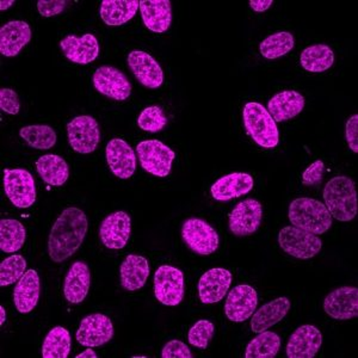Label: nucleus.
I'll list each match as a JSON object with an SVG mask.
<instances>
[{
  "label": "nucleus",
  "mask_w": 358,
  "mask_h": 358,
  "mask_svg": "<svg viewBox=\"0 0 358 358\" xmlns=\"http://www.w3.org/2000/svg\"><path fill=\"white\" fill-rule=\"evenodd\" d=\"M278 244L285 253L299 259L313 258L322 248L319 236L294 226L282 228L278 233Z\"/></svg>",
  "instance_id": "obj_7"
},
{
  "label": "nucleus",
  "mask_w": 358,
  "mask_h": 358,
  "mask_svg": "<svg viewBox=\"0 0 358 358\" xmlns=\"http://www.w3.org/2000/svg\"><path fill=\"white\" fill-rule=\"evenodd\" d=\"M289 221L294 227L322 236L332 227V216L320 201L300 197L289 206Z\"/></svg>",
  "instance_id": "obj_3"
},
{
  "label": "nucleus",
  "mask_w": 358,
  "mask_h": 358,
  "mask_svg": "<svg viewBox=\"0 0 358 358\" xmlns=\"http://www.w3.org/2000/svg\"><path fill=\"white\" fill-rule=\"evenodd\" d=\"M281 349V338L275 332L264 331L258 334L248 343L245 350L246 358H273L276 357Z\"/></svg>",
  "instance_id": "obj_34"
},
{
  "label": "nucleus",
  "mask_w": 358,
  "mask_h": 358,
  "mask_svg": "<svg viewBox=\"0 0 358 358\" xmlns=\"http://www.w3.org/2000/svg\"><path fill=\"white\" fill-rule=\"evenodd\" d=\"M290 306L292 303L289 299L285 296L278 297L262 306L256 313L252 314L251 330L255 334H261L268 330L270 327L281 322L282 319L288 314Z\"/></svg>",
  "instance_id": "obj_28"
},
{
  "label": "nucleus",
  "mask_w": 358,
  "mask_h": 358,
  "mask_svg": "<svg viewBox=\"0 0 358 358\" xmlns=\"http://www.w3.org/2000/svg\"><path fill=\"white\" fill-rule=\"evenodd\" d=\"M162 357L164 358H192L194 355L192 350L189 349V346L185 343L173 339L167 342L164 345L163 351H162Z\"/></svg>",
  "instance_id": "obj_42"
},
{
  "label": "nucleus",
  "mask_w": 358,
  "mask_h": 358,
  "mask_svg": "<svg viewBox=\"0 0 358 358\" xmlns=\"http://www.w3.org/2000/svg\"><path fill=\"white\" fill-rule=\"evenodd\" d=\"M140 8L138 0H103L101 18L109 27H121L134 18Z\"/></svg>",
  "instance_id": "obj_30"
},
{
  "label": "nucleus",
  "mask_w": 358,
  "mask_h": 358,
  "mask_svg": "<svg viewBox=\"0 0 358 358\" xmlns=\"http://www.w3.org/2000/svg\"><path fill=\"white\" fill-rule=\"evenodd\" d=\"M67 134L72 150L80 155H90L96 151L101 141L99 124L87 115L74 117L67 124Z\"/></svg>",
  "instance_id": "obj_10"
},
{
  "label": "nucleus",
  "mask_w": 358,
  "mask_h": 358,
  "mask_svg": "<svg viewBox=\"0 0 358 358\" xmlns=\"http://www.w3.org/2000/svg\"><path fill=\"white\" fill-rule=\"evenodd\" d=\"M294 45H295V38L293 34L281 31V33L270 35L263 40L259 45V50L265 59L275 60L289 53L294 48Z\"/></svg>",
  "instance_id": "obj_37"
},
{
  "label": "nucleus",
  "mask_w": 358,
  "mask_h": 358,
  "mask_svg": "<svg viewBox=\"0 0 358 358\" xmlns=\"http://www.w3.org/2000/svg\"><path fill=\"white\" fill-rule=\"evenodd\" d=\"M27 273V261L23 256L13 255L0 264V285L6 287L20 281Z\"/></svg>",
  "instance_id": "obj_38"
},
{
  "label": "nucleus",
  "mask_w": 358,
  "mask_h": 358,
  "mask_svg": "<svg viewBox=\"0 0 358 358\" xmlns=\"http://www.w3.org/2000/svg\"><path fill=\"white\" fill-rule=\"evenodd\" d=\"M232 283V273L222 268L208 270L201 276L199 282V296L204 305L220 302Z\"/></svg>",
  "instance_id": "obj_19"
},
{
  "label": "nucleus",
  "mask_w": 358,
  "mask_h": 358,
  "mask_svg": "<svg viewBox=\"0 0 358 358\" xmlns=\"http://www.w3.org/2000/svg\"><path fill=\"white\" fill-rule=\"evenodd\" d=\"M263 207L259 201L248 199L236 203L228 215V227L236 236H248L261 227Z\"/></svg>",
  "instance_id": "obj_11"
},
{
  "label": "nucleus",
  "mask_w": 358,
  "mask_h": 358,
  "mask_svg": "<svg viewBox=\"0 0 358 358\" xmlns=\"http://www.w3.org/2000/svg\"><path fill=\"white\" fill-rule=\"evenodd\" d=\"M89 221L85 213L77 207L66 208L52 227L48 253L54 263H62L73 256L85 239Z\"/></svg>",
  "instance_id": "obj_1"
},
{
  "label": "nucleus",
  "mask_w": 358,
  "mask_h": 358,
  "mask_svg": "<svg viewBox=\"0 0 358 358\" xmlns=\"http://www.w3.org/2000/svg\"><path fill=\"white\" fill-rule=\"evenodd\" d=\"M40 294L41 282L38 273L34 268L27 270L13 292V302L17 310L22 314L30 313L38 303Z\"/></svg>",
  "instance_id": "obj_24"
},
{
  "label": "nucleus",
  "mask_w": 358,
  "mask_h": 358,
  "mask_svg": "<svg viewBox=\"0 0 358 358\" xmlns=\"http://www.w3.org/2000/svg\"><path fill=\"white\" fill-rule=\"evenodd\" d=\"M167 117L159 106H148L140 114L138 124L147 133H158L166 126Z\"/></svg>",
  "instance_id": "obj_39"
},
{
  "label": "nucleus",
  "mask_w": 358,
  "mask_h": 358,
  "mask_svg": "<svg viewBox=\"0 0 358 358\" xmlns=\"http://www.w3.org/2000/svg\"><path fill=\"white\" fill-rule=\"evenodd\" d=\"M255 185L252 176L244 172H234L217 179L210 187L213 199L219 202L239 199L251 192Z\"/></svg>",
  "instance_id": "obj_22"
},
{
  "label": "nucleus",
  "mask_w": 358,
  "mask_h": 358,
  "mask_svg": "<svg viewBox=\"0 0 358 358\" xmlns=\"http://www.w3.org/2000/svg\"><path fill=\"white\" fill-rule=\"evenodd\" d=\"M66 4L65 0H40L37 1V10L42 17L49 18L60 15L65 10Z\"/></svg>",
  "instance_id": "obj_44"
},
{
  "label": "nucleus",
  "mask_w": 358,
  "mask_h": 358,
  "mask_svg": "<svg viewBox=\"0 0 358 358\" xmlns=\"http://www.w3.org/2000/svg\"><path fill=\"white\" fill-rule=\"evenodd\" d=\"M136 155L143 170L155 177L170 175L176 153L159 140H145L136 146Z\"/></svg>",
  "instance_id": "obj_5"
},
{
  "label": "nucleus",
  "mask_w": 358,
  "mask_h": 358,
  "mask_svg": "<svg viewBox=\"0 0 358 358\" xmlns=\"http://www.w3.org/2000/svg\"><path fill=\"white\" fill-rule=\"evenodd\" d=\"M324 310L336 320H350L358 315V289L341 287L331 292L324 300Z\"/></svg>",
  "instance_id": "obj_16"
},
{
  "label": "nucleus",
  "mask_w": 358,
  "mask_h": 358,
  "mask_svg": "<svg viewBox=\"0 0 358 358\" xmlns=\"http://www.w3.org/2000/svg\"><path fill=\"white\" fill-rule=\"evenodd\" d=\"M4 189L15 207L27 209L36 201V185L30 172L23 169L4 170Z\"/></svg>",
  "instance_id": "obj_8"
},
{
  "label": "nucleus",
  "mask_w": 358,
  "mask_h": 358,
  "mask_svg": "<svg viewBox=\"0 0 358 358\" xmlns=\"http://www.w3.org/2000/svg\"><path fill=\"white\" fill-rule=\"evenodd\" d=\"M114 332L110 317L102 313H94L83 319L76 338L79 344L86 348H98L110 342Z\"/></svg>",
  "instance_id": "obj_13"
},
{
  "label": "nucleus",
  "mask_w": 358,
  "mask_h": 358,
  "mask_svg": "<svg viewBox=\"0 0 358 358\" xmlns=\"http://www.w3.org/2000/svg\"><path fill=\"white\" fill-rule=\"evenodd\" d=\"M155 295L163 305H179L184 297L183 273L171 265H160L155 273Z\"/></svg>",
  "instance_id": "obj_9"
},
{
  "label": "nucleus",
  "mask_w": 358,
  "mask_h": 358,
  "mask_svg": "<svg viewBox=\"0 0 358 358\" xmlns=\"http://www.w3.org/2000/svg\"><path fill=\"white\" fill-rule=\"evenodd\" d=\"M140 11L143 24L153 33H165L171 27L172 8L170 0H141Z\"/></svg>",
  "instance_id": "obj_26"
},
{
  "label": "nucleus",
  "mask_w": 358,
  "mask_h": 358,
  "mask_svg": "<svg viewBox=\"0 0 358 358\" xmlns=\"http://www.w3.org/2000/svg\"><path fill=\"white\" fill-rule=\"evenodd\" d=\"M20 135L29 146L41 151L50 150L57 143V133L52 127L45 124L23 127Z\"/></svg>",
  "instance_id": "obj_36"
},
{
  "label": "nucleus",
  "mask_w": 358,
  "mask_h": 358,
  "mask_svg": "<svg viewBox=\"0 0 358 358\" xmlns=\"http://www.w3.org/2000/svg\"><path fill=\"white\" fill-rule=\"evenodd\" d=\"M0 108L8 115H17L21 110V102L16 91L13 89L0 90Z\"/></svg>",
  "instance_id": "obj_41"
},
{
  "label": "nucleus",
  "mask_w": 358,
  "mask_h": 358,
  "mask_svg": "<svg viewBox=\"0 0 358 358\" xmlns=\"http://www.w3.org/2000/svg\"><path fill=\"white\" fill-rule=\"evenodd\" d=\"M71 334L69 331L57 326L49 331L42 345V356L45 358H67L71 352Z\"/></svg>",
  "instance_id": "obj_35"
},
{
  "label": "nucleus",
  "mask_w": 358,
  "mask_h": 358,
  "mask_svg": "<svg viewBox=\"0 0 358 358\" xmlns=\"http://www.w3.org/2000/svg\"><path fill=\"white\" fill-rule=\"evenodd\" d=\"M120 273L123 289L135 292L146 285L147 278L150 276V264L145 257L129 255L123 261Z\"/></svg>",
  "instance_id": "obj_29"
},
{
  "label": "nucleus",
  "mask_w": 358,
  "mask_h": 358,
  "mask_svg": "<svg viewBox=\"0 0 358 358\" xmlns=\"http://www.w3.org/2000/svg\"><path fill=\"white\" fill-rule=\"evenodd\" d=\"M258 305L255 288L248 285L234 287L228 294L224 303V313L232 322H244L252 317Z\"/></svg>",
  "instance_id": "obj_14"
},
{
  "label": "nucleus",
  "mask_w": 358,
  "mask_h": 358,
  "mask_svg": "<svg viewBox=\"0 0 358 358\" xmlns=\"http://www.w3.org/2000/svg\"><path fill=\"white\" fill-rule=\"evenodd\" d=\"M244 126L253 141L263 148H275L280 143V133L273 116L261 103L248 102L243 110Z\"/></svg>",
  "instance_id": "obj_4"
},
{
  "label": "nucleus",
  "mask_w": 358,
  "mask_h": 358,
  "mask_svg": "<svg viewBox=\"0 0 358 358\" xmlns=\"http://www.w3.org/2000/svg\"><path fill=\"white\" fill-rule=\"evenodd\" d=\"M250 5L256 13H264L273 5V0H251Z\"/></svg>",
  "instance_id": "obj_46"
},
{
  "label": "nucleus",
  "mask_w": 358,
  "mask_h": 358,
  "mask_svg": "<svg viewBox=\"0 0 358 358\" xmlns=\"http://www.w3.org/2000/svg\"><path fill=\"white\" fill-rule=\"evenodd\" d=\"M324 170H325V165L322 160H317L313 164H310V166L307 167L306 171L302 173V184L306 187H312V185L320 183L322 176H324Z\"/></svg>",
  "instance_id": "obj_43"
},
{
  "label": "nucleus",
  "mask_w": 358,
  "mask_h": 358,
  "mask_svg": "<svg viewBox=\"0 0 358 358\" xmlns=\"http://www.w3.org/2000/svg\"><path fill=\"white\" fill-rule=\"evenodd\" d=\"M6 322V312L5 308L1 306L0 307V326L4 325V322Z\"/></svg>",
  "instance_id": "obj_49"
},
{
  "label": "nucleus",
  "mask_w": 358,
  "mask_h": 358,
  "mask_svg": "<svg viewBox=\"0 0 358 358\" xmlns=\"http://www.w3.org/2000/svg\"><path fill=\"white\" fill-rule=\"evenodd\" d=\"M30 40L31 29L27 22H8L0 29V52L4 57H17Z\"/></svg>",
  "instance_id": "obj_27"
},
{
  "label": "nucleus",
  "mask_w": 358,
  "mask_h": 358,
  "mask_svg": "<svg viewBox=\"0 0 358 358\" xmlns=\"http://www.w3.org/2000/svg\"><path fill=\"white\" fill-rule=\"evenodd\" d=\"M324 202L331 216L338 221L348 222L357 215V192L352 179L337 176L326 183Z\"/></svg>",
  "instance_id": "obj_2"
},
{
  "label": "nucleus",
  "mask_w": 358,
  "mask_h": 358,
  "mask_svg": "<svg viewBox=\"0 0 358 358\" xmlns=\"http://www.w3.org/2000/svg\"><path fill=\"white\" fill-rule=\"evenodd\" d=\"M131 219L126 212H115L106 216L99 227L103 245L110 250H121L129 241Z\"/></svg>",
  "instance_id": "obj_15"
},
{
  "label": "nucleus",
  "mask_w": 358,
  "mask_h": 358,
  "mask_svg": "<svg viewBox=\"0 0 358 358\" xmlns=\"http://www.w3.org/2000/svg\"><path fill=\"white\" fill-rule=\"evenodd\" d=\"M36 170L45 183L53 187H62L69 177V164L60 155H42L36 162Z\"/></svg>",
  "instance_id": "obj_31"
},
{
  "label": "nucleus",
  "mask_w": 358,
  "mask_h": 358,
  "mask_svg": "<svg viewBox=\"0 0 358 358\" xmlns=\"http://www.w3.org/2000/svg\"><path fill=\"white\" fill-rule=\"evenodd\" d=\"M128 65L138 82L148 89L163 85L164 72L155 57L143 50H133L128 55Z\"/></svg>",
  "instance_id": "obj_18"
},
{
  "label": "nucleus",
  "mask_w": 358,
  "mask_h": 358,
  "mask_svg": "<svg viewBox=\"0 0 358 358\" xmlns=\"http://www.w3.org/2000/svg\"><path fill=\"white\" fill-rule=\"evenodd\" d=\"M106 162L117 178L129 179L136 170V155L122 138H113L106 148Z\"/></svg>",
  "instance_id": "obj_17"
},
{
  "label": "nucleus",
  "mask_w": 358,
  "mask_h": 358,
  "mask_svg": "<svg viewBox=\"0 0 358 358\" xmlns=\"http://www.w3.org/2000/svg\"><path fill=\"white\" fill-rule=\"evenodd\" d=\"M13 0H1V3H0V10L1 11H5V10H8L11 5H13Z\"/></svg>",
  "instance_id": "obj_48"
},
{
  "label": "nucleus",
  "mask_w": 358,
  "mask_h": 358,
  "mask_svg": "<svg viewBox=\"0 0 358 358\" xmlns=\"http://www.w3.org/2000/svg\"><path fill=\"white\" fill-rule=\"evenodd\" d=\"M301 66L312 73H322L334 64V50L326 45H313L303 49L300 57Z\"/></svg>",
  "instance_id": "obj_32"
},
{
  "label": "nucleus",
  "mask_w": 358,
  "mask_h": 358,
  "mask_svg": "<svg viewBox=\"0 0 358 358\" xmlns=\"http://www.w3.org/2000/svg\"><path fill=\"white\" fill-rule=\"evenodd\" d=\"M27 239L25 227L15 219H3L0 221V248L5 253L20 251Z\"/></svg>",
  "instance_id": "obj_33"
},
{
  "label": "nucleus",
  "mask_w": 358,
  "mask_h": 358,
  "mask_svg": "<svg viewBox=\"0 0 358 358\" xmlns=\"http://www.w3.org/2000/svg\"><path fill=\"white\" fill-rule=\"evenodd\" d=\"M214 331H215V326L213 322L209 320H199L189 330V334H187L189 344L202 349V350H206L212 341Z\"/></svg>",
  "instance_id": "obj_40"
},
{
  "label": "nucleus",
  "mask_w": 358,
  "mask_h": 358,
  "mask_svg": "<svg viewBox=\"0 0 358 358\" xmlns=\"http://www.w3.org/2000/svg\"><path fill=\"white\" fill-rule=\"evenodd\" d=\"M305 104V97L300 92L288 90L278 92L268 101V111L275 122H285L301 114Z\"/></svg>",
  "instance_id": "obj_25"
},
{
  "label": "nucleus",
  "mask_w": 358,
  "mask_h": 358,
  "mask_svg": "<svg viewBox=\"0 0 358 358\" xmlns=\"http://www.w3.org/2000/svg\"><path fill=\"white\" fill-rule=\"evenodd\" d=\"M97 354L94 352V349L92 348H89V349H86L84 352L82 354H79L77 356V358H97Z\"/></svg>",
  "instance_id": "obj_47"
},
{
  "label": "nucleus",
  "mask_w": 358,
  "mask_h": 358,
  "mask_svg": "<svg viewBox=\"0 0 358 358\" xmlns=\"http://www.w3.org/2000/svg\"><path fill=\"white\" fill-rule=\"evenodd\" d=\"M60 47L69 62L78 65H89L99 55L98 40L92 34H85L80 37L69 35L62 38Z\"/></svg>",
  "instance_id": "obj_21"
},
{
  "label": "nucleus",
  "mask_w": 358,
  "mask_h": 358,
  "mask_svg": "<svg viewBox=\"0 0 358 358\" xmlns=\"http://www.w3.org/2000/svg\"><path fill=\"white\" fill-rule=\"evenodd\" d=\"M91 285V273L84 262L71 265L64 283V295L69 303L79 305L85 300Z\"/></svg>",
  "instance_id": "obj_23"
},
{
  "label": "nucleus",
  "mask_w": 358,
  "mask_h": 358,
  "mask_svg": "<svg viewBox=\"0 0 358 358\" xmlns=\"http://www.w3.org/2000/svg\"><path fill=\"white\" fill-rule=\"evenodd\" d=\"M357 131L358 116L357 115H354V116H351L348 120L345 126L346 141H348V145L350 147L351 151L354 152V153H358Z\"/></svg>",
  "instance_id": "obj_45"
},
{
  "label": "nucleus",
  "mask_w": 358,
  "mask_h": 358,
  "mask_svg": "<svg viewBox=\"0 0 358 358\" xmlns=\"http://www.w3.org/2000/svg\"><path fill=\"white\" fill-rule=\"evenodd\" d=\"M322 345V334L313 325H302L290 336L287 344L289 358H313Z\"/></svg>",
  "instance_id": "obj_20"
},
{
  "label": "nucleus",
  "mask_w": 358,
  "mask_h": 358,
  "mask_svg": "<svg viewBox=\"0 0 358 358\" xmlns=\"http://www.w3.org/2000/svg\"><path fill=\"white\" fill-rule=\"evenodd\" d=\"M92 83L99 94L115 101H126L131 94L129 79L113 66H102L96 69Z\"/></svg>",
  "instance_id": "obj_12"
},
{
  "label": "nucleus",
  "mask_w": 358,
  "mask_h": 358,
  "mask_svg": "<svg viewBox=\"0 0 358 358\" xmlns=\"http://www.w3.org/2000/svg\"><path fill=\"white\" fill-rule=\"evenodd\" d=\"M182 238L187 248L200 256L212 255L220 245V238L215 228L212 227L207 221L197 217L184 221Z\"/></svg>",
  "instance_id": "obj_6"
}]
</instances>
